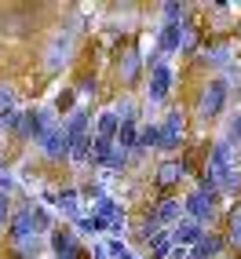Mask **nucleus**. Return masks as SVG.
<instances>
[{
	"label": "nucleus",
	"mask_w": 241,
	"mask_h": 259,
	"mask_svg": "<svg viewBox=\"0 0 241 259\" xmlns=\"http://www.w3.org/2000/svg\"><path fill=\"white\" fill-rule=\"evenodd\" d=\"M205 171L216 179V190L223 194H237L241 190V150L230 146L227 139H216L212 150H209V164Z\"/></svg>",
	"instance_id": "obj_1"
},
{
	"label": "nucleus",
	"mask_w": 241,
	"mask_h": 259,
	"mask_svg": "<svg viewBox=\"0 0 241 259\" xmlns=\"http://www.w3.org/2000/svg\"><path fill=\"white\" fill-rule=\"evenodd\" d=\"M223 106H227V80H223V77L205 80L201 99H197V113H201L205 120H216V117L223 113Z\"/></svg>",
	"instance_id": "obj_2"
},
{
	"label": "nucleus",
	"mask_w": 241,
	"mask_h": 259,
	"mask_svg": "<svg viewBox=\"0 0 241 259\" xmlns=\"http://www.w3.org/2000/svg\"><path fill=\"white\" fill-rule=\"evenodd\" d=\"M183 139H186V117H183V110H168L165 124L157 128V146L161 150H179Z\"/></svg>",
	"instance_id": "obj_3"
},
{
	"label": "nucleus",
	"mask_w": 241,
	"mask_h": 259,
	"mask_svg": "<svg viewBox=\"0 0 241 259\" xmlns=\"http://www.w3.org/2000/svg\"><path fill=\"white\" fill-rule=\"evenodd\" d=\"M183 212H186V219H194V223H212L216 219V197H205V194H186L183 197Z\"/></svg>",
	"instance_id": "obj_4"
},
{
	"label": "nucleus",
	"mask_w": 241,
	"mask_h": 259,
	"mask_svg": "<svg viewBox=\"0 0 241 259\" xmlns=\"http://www.w3.org/2000/svg\"><path fill=\"white\" fill-rule=\"evenodd\" d=\"M8 237L15 241V245L37 237V227H33V204H26V208H19V212H11V219H8Z\"/></svg>",
	"instance_id": "obj_5"
},
{
	"label": "nucleus",
	"mask_w": 241,
	"mask_h": 259,
	"mask_svg": "<svg viewBox=\"0 0 241 259\" xmlns=\"http://www.w3.org/2000/svg\"><path fill=\"white\" fill-rule=\"evenodd\" d=\"M153 223H157L161 230H168V227H176V223L183 219V201L179 197H172V194H165L157 204H153V212H146Z\"/></svg>",
	"instance_id": "obj_6"
},
{
	"label": "nucleus",
	"mask_w": 241,
	"mask_h": 259,
	"mask_svg": "<svg viewBox=\"0 0 241 259\" xmlns=\"http://www.w3.org/2000/svg\"><path fill=\"white\" fill-rule=\"evenodd\" d=\"M168 237H172V245H179V248H194L197 241L205 237V227L183 215V219L176 223V227H168Z\"/></svg>",
	"instance_id": "obj_7"
},
{
	"label": "nucleus",
	"mask_w": 241,
	"mask_h": 259,
	"mask_svg": "<svg viewBox=\"0 0 241 259\" xmlns=\"http://www.w3.org/2000/svg\"><path fill=\"white\" fill-rule=\"evenodd\" d=\"M172 80H176V77H172V66H168V62H157V66L150 70V102H153V106H161V102L168 99Z\"/></svg>",
	"instance_id": "obj_8"
},
{
	"label": "nucleus",
	"mask_w": 241,
	"mask_h": 259,
	"mask_svg": "<svg viewBox=\"0 0 241 259\" xmlns=\"http://www.w3.org/2000/svg\"><path fill=\"white\" fill-rule=\"evenodd\" d=\"M51 248H55V255H59V259H84L81 241L73 237V230H66V227L51 230Z\"/></svg>",
	"instance_id": "obj_9"
},
{
	"label": "nucleus",
	"mask_w": 241,
	"mask_h": 259,
	"mask_svg": "<svg viewBox=\"0 0 241 259\" xmlns=\"http://www.w3.org/2000/svg\"><path fill=\"white\" fill-rule=\"evenodd\" d=\"M139 77H143V59H139V51L132 48V51H125L120 62H117V80L125 84V88H135Z\"/></svg>",
	"instance_id": "obj_10"
},
{
	"label": "nucleus",
	"mask_w": 241,
	"mask_h": 259,
	"mask_svg": "<svg viewBox=\"0 0 241 259\" xmlns=\"http://www.w3.org/2000/svg\"><path fill=\"white\" fill-rule=\"evenodd\" d=\"M223 248H227V241H223V234H205L194 248H186V259H223Z\"/></svg>",
	"instance_id": "obj_11"
},
{
	"label": "nucleus",
	"mask_w": 241,
	"mask_h": 259,
	"mask_svg": "<svg viewBox=\"0 0 241 259\" xmlns=\"http://www.w3.org/2000/svg\"><path fill=\"white\" fill-rule=\"evenodd\" d=\"M41 153H44V157H51V161L70 157V143H66V135H62V128H59V124L51 128V132H44V135H41Z\"/></svg>",
	"instance_id": "obj_12"
},
{
	"label": "nucleus",
	"mask_w": 241,
	"mask_h": 259,
	"mask_svg": "<svg viewBox=\"0 0 241 259\" xmlns=\"http://www.w3.org/2000/svg\"><path fill=\"white\" fill-rule=\"evenodd\" d=\"M70 51H73V37H70V33H59V37L51 40V48H48V59H44V66H48L51 73H55L59 66H66Z\"/></svg>",
	"instance_id": "obj_13"
},
{
	"label": "nucleus",
	"mask_w": 241,
	"mask_h": 259,
	"mask_svg": "<svg viewBox=\"0 0 241 259\" xmlns=\"http://www.w3.org/2000/svg\"><path fill=\"white\" fill-rule=\"evenodd\" d=\"M179 44H183V22H165L161 26V37H157L161 55H176Z\"/></svg>",
	"instance_id": "obj_14"
},
{
	"label": "nucleus",
	"mask_w": 241,
	"mask_h": 259,
	"mask_svg": "<svg viewBox=\"0 0 241 259\" xmlns=\"http://www.w3.org/2000/svg\"><path fill=\"white\" fill-rule=\"evenodd\" d=\"M62 135H66V143H81L84 135H88V110H73L70 113V120L62 124Z\"/></svg>",
	"instance_id": "obj_15"
},
{
	"label": "nucleus",
	"mask_w": 241,
	"mask_h": 259,
	"mask_svg": "<svg viewBox=\"0 0 241 259\" xmlns=\"http://www.w3.org/2000/svg\"><path fill=\"white\" fill-rule=\"evenodd\" d=\"M223 241H227L230 248H237V252H241V201L227 212V234H223Z\"/></svg>",
	"instance_id": "obj_16"
},
{
	"label": "nucleus",
	"mask_w": 241,
	"mask_h": 259,
	"mask_svg": "<svg viewBox=\"0 0 241 259\" xmlns=\"http://www.w3.org/2000/svg\"><path fill=\"white\" fill-rule=\"evenodd\" d=\"M183 179V168H179V161H165L161 168H157V176H153V183H157L161 190H172Z\"/></svg>",
	"instance_id": "obj_17"
},
{
	"label": "nucleus",
	"mask_w": 241,
	"mask_h": 259,
	"mask_svg": "<svg viewBox=\"0 0 241 259\" xmlns=\"http://www.w3.org/2000/svg\"><path fill=\"white\" fill-rule=\"evenodd\" d=\"M117 128H120V117L113 113V110H102V117H99V132H95V139H117Z\"/></svg>",
	"instance_id": "obj_18"
},
{
	"label": "nucleus",
	"mask_w": 241,
	"mask_h": 259,
	"mask_svg": "<svg viewBox=\"0 0 241 259\" xmlns=\"http://www.w3.org/2000/svg\"><path fill=\"white\" fill-rule=\"evenodd\" d=\"M146 245H150V259H168V252H172V237H168V230H161V234H153Z\"/></svg>",
	"instance_id": "obj_19"
},
{
	"label": "nucleus",
	"mask_w": 241,
	"mask_h": 259,
	"mask_svg": "<svg viewBox=\"0 0 241 259\" xmlns=\"http://www.w3.org/2000/svg\"><path fill=\"white\" fill-rule=\"evenodd\" d=\"M153 146H157V124H143L139 139H135V153H139V150H153Z\"/></svg>",
	"instance_id": "obj_20"
},
{
	"label": "nucleus",
	"mask_w": 241,
	"mask_h": 259,
	"mask_svg": "<svg viewBox=\"0 0 241 259\" xmlns=\"http://www.w3.org/2000/svg\"><path fill=\"white\" fill-rule=\"evenodd\" d=\"M59 208L70 215L73 223L81 219V215H77V190H62V194H59Z\"/></svg>",
	"instance_id": "obj_21"
},
{
	"label": "nucleus",
	"mask_w": 241,
	"mask_h": 259,
	"mask_svg": "<svg viewBox=\"0 0 241 259\" xmlns=\"http://www.w3.org/2000/svg\"><path fill=\"white\" fill-rule=\"evenodd\" d=\"M11 110H15V88L0 80V117H4V113H11Z\"/></svg>",
	"instance_id": "obj_22"
},
{
	"label": "nucleus",
	"mask_w": 241,
	"mask_h": 259,
	"mask_svg": "<svg viewBox=\"0 0 241 259\" xmlns=\"http://www.w3.org/2000/svg\"><path fill=\"white\" fill-rule=\"evenodd\" d=\"M88 153H92V135H84L81 143L70 146V161H88Z\"/></svg>",
	"instance_id": "obj_23"
},
{
	"label": "nucleus",
	"mask_w": 241,
	"mask_h": 259,
	"mask_svg": "<svg viewBox=\"0 0 241 259\" xmlns=\"http://www.w3.org/2000/svg\"><path fill=\"white\" fill-rule=\"evenodd\" d=\"M227 143L241 150V113H234V117H230V124H227Z\"/></svg>",
	"instance_id": "obj_24"
},
{
	"label": "nucleus",
	"mask_w": 241,
	"mask_h": 259,
	"mask_svg": "<svg viewBox=\"0 0 241 259\" xmlns=\"http://www.w3.org/2000/svg\"><path fill=\"white\" fill-rule=\"evenodd\" d=\"M125 161H128V153L113 146V150H110V161L102 164V168H110V171H120V168H125Z\"/></svg>",
	"instance_id": "obj_25"
},
{
	"label": "nucleus",
	"mask_w": 241,
	"mask_h": 259,
	"mask_svg": "<svg viewBox=\"0 0 241 259\" xmlns=\"http://www.w3.org/2000/svg\"><path fill=\"white\" fill-rule=\"evenodd\" d=\"M183 15H186L183 4H165V19H168V22H183Z\"/></svg>",
	"instance_id": "obj_26"
},
{
	"label": "nucleus",
	"mask_w": 241,
	"mask_h": 259,
	"mask_svg": "<svg viewBox=\"0 0 241 259\" xmlns=\"http://www.w3.org/2000/svg\"><path fill=\"white\" fill-rule=\"evenodd\" d=\"M8 219H11V201L8 194H0V227H8Z\"/></svg>",
	"instance_id": "obj_27"
},
{
	"label": "nucleus",
	"mask_w": 241,
	"mask_h": 259,
	"mask_svg": "<svg viewBox=\"0 0 241 259\" xmlns=\"http://www.w3.org/2000/svg\"><path fill=\"white\" fill-rule=\"evenodd\" d=\"M77 92H81V95H92V92H95V77H88V73H84V77L77 80Z\"/></svg>",
	"instance_id": "obj_28"
},
{
	"label": "nucleus",
	"mask_w": 241,
	"mask_h": 259,
	"mask_svg": "<svg viewBox=\"0 0 241 259\" xmlns=\"http://www.w3.org/2000/svg\"><path fill=\"white\" fill-rule=\"evenodd\" d=\"M0 194H11V176H8V168H0Z\"/></svg>",
	"instance_id": "obj_29"
}]
</instances>
